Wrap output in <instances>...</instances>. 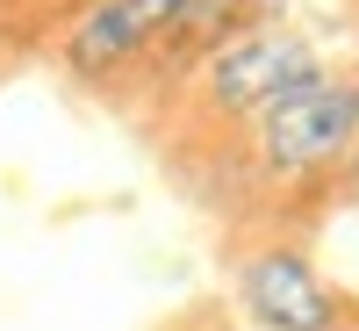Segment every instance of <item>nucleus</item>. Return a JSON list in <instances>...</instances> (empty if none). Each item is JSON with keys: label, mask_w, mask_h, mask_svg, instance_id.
<instances>
[{"label": "nucleus", "mask_w": 359, "mask_h": 331, "mask_svg": "<svg viewBox=\"0 0 359 331\" xmlns=\"http://www.w3.org/2000/svg\"><path fill=\"white\" fill-rule=\"evenodd\" d=\"M359 144V79H309L259 108V159L273 173H323Z\"/></svg>", "instance_id": "f257e3e1"}, {"label": "nucleus", "mask_w": 359, "mask_h": 331, "mask_svg": "<svg viewBox=\"0 0 359 331\" xmlns=\"http://www.w3.org/2000/svg\"><path fill=\"white\" fill-rule=\"evenodd\" d=\"M273 8H287V0H252V15H273Z\"/></svg>", "instance_id": "423d86ee"}, {"label": "nucleus", "mask_w": 359, "mask_h": 331, "mask_svg": "<svg viewBox=\"0 0 359 331\" xmlns=\"http://www.w3.org/2000/svg\"><path fill=\"white\" fill-rule=\"evenodd\" d=\"M352 188H359V144H352Z\"/></svg>", "instance_id": "0eeeda50"}, {"label": "nucleus", "mask_w": 359, "mask_h": 331, "mask_svg": "<svg viewBox=\"0 0 359 331\" xmlns=\"http://www.w3.org/2000/svg\"><path fill=\"white\" fill-rule=\"evenodd\" d=\"M172 22H180V0H94V8L72 22V37H65V65L79 79H108L115 65H130L144 44L172 37Z\"/></svg>", "instance_id": "20e7f679"}, {"label": "nucleus", "mask_w": 359, "mask_h": 331, "mask_svg": "<svg viewBox=\"0 0 359 331\" xmlns=\"http://www.w3.org/2000/svg\"><path fill=\"white\" fill-rule=\"evenodd\" d=\"M309 79H323V65L309 58L302 37H287V29H252V37L223 44L201 65V94H208V108L230 115V108H266V101H280V94H294V86H309Z\"/></svg>", "instance_id": "f03ea898"}, {"label": "nucleus", "mask_w": 359, "mask_h": 331, "mask_svg": "<svg viewBox=\"0 0 359 331\" xmlns=\"http://www.w3.org/2000/svg\"><path fill=\"white\" fill-rule=\"evenodd\" d=\"M252 15V0H180V37H223V29H237Z\"/></svg>", "instance_id": "39448f33"}, {"label": "nucleus", "mask_w": 359, "mask_h": 331, "mask_svg": "<svg viewBox=\"0 0 359 331\" xmlns=\"http://www.w3.org/2000/svg\"><path fill=\"white\" fill-rule=\"evenodd\" d=\"M237 303L252 310L259 331H338L331 288H323L316 266L302 252H287V245L245 259V274H237Z\"/></svg>", "instance_id": "7ed1b4c3"}]
</instances>
